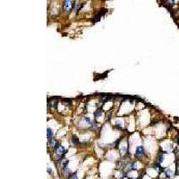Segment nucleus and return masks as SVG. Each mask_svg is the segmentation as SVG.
<instances>
[{
    "label": "nucleus",
    "mask_w": 179,
    "mask_h": 179,
    "mask_svg": "<svg viewBox=\"0 0 179 179\" xmlns=\"http://www.w3.org/2000/svg\"><path fill=\"white\" fill-rule=\"evenodd\" d=\"M65 153H66V151H65V147L62 146L61 144H59V143H57L55 147V149H54V154H55V156L57 158V161L64 159Z\"/></svg>",
    "instance_id": "nucleus-1"
},
{
    "label": "nucleus",
    "mask_w": 179,
    "mask_h": 179,
    "mask_svg": "<svg viewBox=\"0 0 179 179\" xmlns=\"http://www.w3.org/2000/svg\"><path fill=\"white\" fill-rule=\"evenodd\" d=\"M75 2L74 1H70V0H65L64 1L63 3V9L65 12L66 13H69L71 12L73 9H74V6H75Z\"/></svg>",
    "instance_id": "nucleus-2"
},
{
    "label": "nucleus",
    "mask_w": 179,
    "mask_h": 179,
    "mask_svg": "<svg viewBox=\"0 0 179 179\" xmlns=\"http://www.w3.org/2000/svg\"><path fill=\"white\" fill-rule=\"evenodd\" d=\"M105 13H106V10H104V9H103V10H100V11H99L98 13H97L96 14H95V16L93 17V23L99 22V21L100 20L101 17H102L103 15H104Z\"/></svg>",
    "instance_id": "nucleus-3"
},
{
    "label": "nucleus",
    "mask_w": 179,
    "mask_h": 179,
    "mask_svg": "<svg viewBox=\"0 0 179 179\" xmlns=\"http://www.w3.org/2000/svg\"><path fill=\"white\" fill-rule=\"evenodd\" d=\"M143 155H144V148H143V146H138L135 151V156L139 158L143 156Z\"/></svg>",
    "instance_id": "nucleus-4"
},
{
    "label": "nucleus",
    "mask_w": 179,
    "mask_h": 179,
    "mask_svg": "<svg viewBox=\"0 0 179 179\" xmlns=\"http://www.w3.org/2000/svg\"><path fill=\"white\" fill-rule=\"evenodd\" d=\"M56 141H55V139H50V140H48V147H50V148H54L55 149V147L56 146Z\"/></svg>",
    "instance_id": "nucleus-5"
},
{
    "label": "nucleus",
    "mask_w": 179,
    "mask_h": 179,
    "mask_svg": "<svg viewBox=\"0 0 179 179\" xmlns=\"http://www.w3.org/2000/svg\"><path fill=\"white\" fill-rule=\"evenodd\" d=\"M52 136H53V131L50 128H48V130H47V137H48V140H50L52 139Z\"/></svg>",
    "instance_id": "nucleus-6"
},
{
    "label": "nucleus",
    "mask_w": 179,
    "mask_h": 179,
    "mask_svg": "<svg viewBox=\"0 0 179 179\" xmlns=\"http://www.w3.org/2000/svg\"><path fill=\"white\" fill-rule=\"evenodd\" d=\"M71 141L73 143V144H75V145L78 144V143H79V140H78V138H77L75 135H73V136H72V137H71Z\"/></svg>",
    "instance_id": "nucleus-7"
},
{
    "label": "nucleus",
    "mask_w": 179,
    "mask_h": 179,
    "mask_svg": "<svg viewBox=\"0 0 179 179\" xmlns=\"http://www.w3.org/2000/svg\"><path fill=\"white\" fill-rule=\"evenodd\" d=\"M62 174H63L64 176H69V174H70V170H69V169H68V168H62Z\"/></svg>",
    "instance_id": "nucleus-8"
},
{
    "label": "nucleus",
    "mask_w": 179,
    "mask_h": 179,
    "mask_svg": "<svg viewBox=\"0 0 179 179\" xmlns=\"http://www.w3.org/2000/svg\"><path fill=\"white\" fill-rule=\"evenodd\" d=\"M165 173L167 174L168 177H171V176H172V172H171V170H170V169H169L168 168L165 169Z\"/></svg>",
    "instance_id": "nucleus-9"
},
{
    "label": "nucleus",
    "mask_w": 179,
    "mask_h": 179,
    "mask_svg": "<svg viewBox=\"0 0 179 179\" xmlns=\"http://www.w3.org/2000/svg\"><path fill=\"white\" fill-rule=\"evenodd\" d=\"M102 113H103L102 109H99V110H97V112L95 113V116H96V117H98L99 116H101V115H102Z\"/></svg>",
    "instance_id": "nucleus-10"
},
{
    "label": "nucleus",
    "mask_w": 179,
    "mask_h": 179,
    "mask_svg": "<svg viewBox=\"0 0 179 179\" xmlns=\"http://www.w3.org/2000/svg\"><path fill=\"white\" fill-rule=\"evenodd\" d=\"M68 179H78V178H77L76 174H73V175H71V176H69V178H68Z\"/></svg>",
    "instance_id": "nucleus-11"
},
{
    "label": "nucleus",
    "mask_w": 179,
    "mask_h": 179,
    "mask_svg": "<svg viewBox=\"0 0 179 179\" xmlns=\"http://www.w3.org/2000/svg\"><path fill=\"white\" fill-rule=\"evenodd\" d=\"M48 174H52V169L49 167H48Z\"/></svg>",
    "instance_id": "nucleus-12"
}]
</instances>
